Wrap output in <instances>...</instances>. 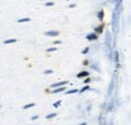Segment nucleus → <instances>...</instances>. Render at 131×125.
Segmentation results:
<instances>
[{"mask_svg": "<svg viewBox=\"0 0 131 125\" xmlns=\"http://www.w3.org/2000/svg\"><path fill=\"white\" fill-rule=\"evenodd\" d=\"M66 84H68L67 81H64V82H59V83H55V84H53L51 87L52 88H56V87H60V86H64Z\"/></svg>", "mask_w": 131, "mask_h": 125, "instance_id": "nucleus-1", "label": "nucleus"}, {"mask_svg": "<svg viewBox=\"0 0 131 125\" xmlns=\"http://www.w3.org/2000/svg\"><path fill=\"white\" fill-rule=\"evenodd\" d=\"M45 34L48 36H58L59 31H47V32H45Z\"/></svg>", "mask_w": 131, "mask_h": 125, "instance_id": "nucleus-2", "label": "nucleus"}, {"mask_svg": "<svg viewBox=\"0 0 131 125\" xmlns=\"http://www.w3.org/2000/svg\"><path fill=\"white\" fill-rule=\"evenodd\" d=\"M88 75H89V73H88V72H86V71H83V72L79 73V74L77 75V77H78V78H83V77H87Z\"/></svg>", "mask_w": 131, "mask_h": 125, "instance_id": "nucleus-3", "label": "nucleus"}, {"mask_svg": "<svg viewBox=\"0 0 131 125\" xmlns=\"http://www.w3.org/2000/svg\"><path fill=\"white\" fill-rule=\"evenodd\" d=\"M87 38H88L89 40H95V39L98 38V36H97L96 34H94V33H91V34L87 35Z\"/></svg>", "mask_w": 131, "mask_h": 125, "instance_id": "nucleus-4", "label": "nucleus"}, {"mask_svg": "<svg viewBox=\"0 0 131 125\" xmlns=\"http://www.w3.org/2000/svg\"><path fill=\"white\" fill-rule=\"evenodd\" d=\"M103 17H104V11H103V10H101L99 13H98V18H99L100 20H102V19H103Z\"/></svg>", "mask_w": 131, "mask_h": 125, "instance_id": "nucleus-5", "label": "nucleus"}, {"mask_svg": "<svg viewBox=\"0 0 131 125\" xmlns=\"http://www.w3.org/2000/svg\"><path fill=\"white\" fill-rule=\"evenodd\" d=\"M62 91H65V87H62V88H59V89L55 90V91H54V94H55V93H60V92H62Z\"/></svg>", "mask_w": 131, "mask_h": 125, "instance_id": "nucleus-6", "label": "nucleus"}, {"mask_svg": "<svg viewBox=\"0 0 131 125\" xmlns=\"http://www.w3.org/2000/svg\"><path fill=\"white\" fill-rule=\"evenodd\" d=\"M15 39H7V40H5L4 41V44L5 45H8V44H12V43H15Z\"/></svg>", "mask_w": 131, "mask_h": 125, "instance_id": "nucleus-7", "label": "nucleus"}, {"mask_svg": "<svg viewBox=\"0 0 131 125\" xmlns=\"http://www.w3.org/2000/svg\"><path fill=\"white\" fill-rule=\"evenodd\" d=\"M102 30H103V25H99L98 27H96V31L97 32H102Z\"/></svg>", "mask_w": 131, "mask_h": 125, "instance_id": "nucleus-8", "label": "nucleus"}, {"mask_svg": "<svg viewBox=\"0 0 131 125\" xmlns=\"http://www.w3.org/2000/svg\"><path fill=\"white\" fill-rule=\"evenodd\" d=\"M55 116H56L55 113H52V114H50V115H47V116H46V118H47V119H51V118L55 117Z\"/></svg>", "mask_w": 131, "mask_h": 125, "instance_id": "nucleus-9", "label": "nucleus"}, {"mask_svg": "<svg viewBox=\"0 0 131 125\" xmlns=\"http://www.w3.org/2000/svg\"><path fill=\"white\" fill-rule=\"evenodd\" d=\"M34 106V104L33 103H31V104H27V105H25L23 107V109H28V108H30V107H33Z\"/></svg>", "mask_w": 131, "mask_h": 125, "instance_id": "nucleus-10", "label": "nucleus"}, {"mask_svg": "<svg viewBox=\"0 0 131 125\" xmlns=\"http://www.w3.org/2000/svg\"><path fill=\"white\" fill-rule=\"evenodd\" d=\"M18 22H26V21H30L29 18H22V19H18Z\"/></svg>", "mask_w": 131, "mask_h": 125, "instance_id": "nucleus-11", "label": "nucleus"}, {"mask_svg": "<svg viewBox=\"0 0 131 125\" xmlns=\"http://www.w3.org/2000/svg\"><path fill=\"white\" fill-rule=\"evenodd\" d=\"M78 92V90H76V89H74V90H71V91H68L67 92V94H73V93H77Z\"/></svg>", "mask_w": 131, "mask_h": 125, "instance_id": "nucleus-12", "label": "nucleus"}, {"mask_svg": "<svg viewBox=\"0 0 131 125\" xmlns=\"http://www.w3.org/2000/svg\"><path fill=\"white\" fill-rule=\"evenodd\" d=\"M55 51H56V48H55V47H51V48H48V49H47V52H48V53H51V52H55Z\"/></svg>", "mask_w": 131, "mask_h": 125, "instance_id": "nucleus-13", "label": "nucleus"}, {"mask_svg": "<svg viewBox=\"0 0 131 125\" xmlns=\"http://www.w3.org/2000/svg\"><path fill=\"white\" fill-rule=\"evenodd\" d=\"M88 89H89V86H86V87H84L83 89H82V90L80 91V92H81V93H83V92H85V91L88 90Z\"/></svg>", "mask_w": 131, "mask_h": 125, "instance_id": "nucleus-14", "label": "nucleus"}, {"mask_svg": "<svg viewBox=\"0 0 131 125\" xmlns=\"http://www.w3.org/2000/svg\"><path fill=\"white\" fill-rule=\"evenodd\" d=\"M115 60H116V62L118 63V61H119V56H118V52H116V53H115Z\"/></svg>", "mask_w": 131, "mask_h": 125, "instance_id": "nucleus-15", "label": "nucleus"}, {"mask_svg": "<svg viewBox=\"0 0 131 125\" xmlns=\"http://www.w3.org/2000/svg\"><path fill=\"white\" fill-rule=\"evenodd\" d=\"M53 5H54L53 2H47V3H45V6H53Z\"/></svg>", "mask_w": 131, "mask_h": 125, "instance_id": "nucleus-16", "label": "nucleus"}, {"mask_svg": "<svg viewBox=\"0 0 131 125\" xmlns=\"http://www.w3.org/2000/svg\"><path fill=\"white\" fill-rule=\"evenodd\" d=\"M88 51H89V47H86V48L84 49V51H83V53H82V54H87V53H88Z\"/></svg>", "mask_w": 131, "mask_h": 125, "instance_id": "nucleus-17", "label": "nucleus"}, {"mask_svg": "<svg viewBox=\"0 0 131 125\" xmlns=\"http://www.w3.org/2000/svg\"><path fill=\"white\" fill-rule=\"evenodd\" d=\"M61 102H62V101H58V102H56L55 104H54V106H55V107H58V106L61 104Z\"/></svg>", "mask_w": 131, "mask_h": 125, "instance_id": "nucleus-18", "label": "nucleus"}, {"mask_svg": "<svg viewBox=\"0 0 131 125\" xmlns=\"http://www.w3.org/2000/svg\"><path fill=\"white\" fill-rule=\"evenodd\" d=\"M53 73V71L52 70H47V71H45L44 72V74H52Z\"/></svg>", "mask_w": 131, "mask_h": 125, "instance_id": "nucleus-19", "label": "nucleus"}, {"mask_svg": "<svg viewBox=\"0 0 131 125\" xmlns=\"http://www.w3.org/2000/svg\"><path fill=\"white\" fill-rule=\"evenodd\" d=\"M54 44H55V45H59V44H61V41H60V40H56V41H55Z\"/></svg>", "mask_w": 131, "mask_h": 125, "instance_id": "nucleus-20", "label": "nucleus"}, {"mask_svg": "<svg viewBox=\"0 0 131 125\" xmlns=\"http://www.w3.org/2000/svg\"><path fill=\"white\" fill-rule=\"evenodd\" d=\"M37 118H38V116H33V117H32V120H35Z\"/></svg>", "mask_w": 131, "mask_h": 125, "instance_id": "nucleus-21", "label": "nucleus"}, {"mask_svg": "<svg viewBox=\"0 0 131 125\" xmlns=\"http://www.w3.org/2000/svg\"><path fill=\"white\" fill-rule=\"evenodd\" d=\"M83 65H85V66H86V65H88V62H87V61H84V63H83Z\"/></svg>", "mask_w": 131, "mask_h": 125, "instance_id": "nucleus-22", "label": "nucleus"}, {"mask_svg": "<svg viewBox=\"0 0 131 125\" xmlns=\"http://www.w3.org/2000/svg\"><path fill=\"white\" fill-rule=\"evenodd\" d=\"M90 82V79H87V80H85V83H89Z\"/></svg>", "mask_w": 131, "mask_h": 125, "instance_id": "nucleus-23", "label": "nucleus"}]
</instances>
